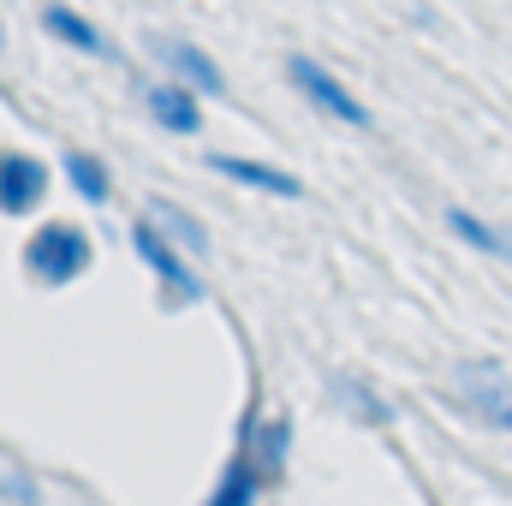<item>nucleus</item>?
<instances>
[{
	"label": "nucleus",
	"mask_w": 512,
	"mask_h": 506,
	"mask_svg": "<svg viewBox=\"0 0 512 506\" xmlns=\"http://www.w3.org/2000/svg\"><path fill=\"white\" fill-rule=\"evenodd\" d=\"M0 495H6V501H18V506H30V501H36V489H30L24 477H6V483H0Z\"/></svg>",
	"instance_id": "obj_15"
},
{
	"label": "nucleus",
	"mask_w": 512,
	"mask_h": 506,
	"mask_svg": "<svg viewBox=\"0 0 512 506\" xmlns=\"http://www.w3.org/2000/svg\"><path fill=\"white\" fill-rule=\"evenodd\" d=\"M447 233H453V239H465L471 251L512 262V233H501V227H495V221H483V215H471L465 203H453V209H447Z\"/></svg>",
	"instance_id": "obj_11"
},
{
	"label": "nucleus",
	"mask_w": 512,
	"mask_h": 506,
	"mask_svg": "<svg viewBox=\"0 0 512 506\" xmlns=\"http://www.w3.org/2000/svg\"><path fill=\"white\" fill-rule=\"evenodd\" d=\"M143 108H149V120L161 131H173V137H197L203 131V102H197V90H185V84H143Z\"/></svg>",
	"instance_id": "obj_7"
},
{
	"label": "nucleus",
	"mask_w": 512,
	"mask_h": 506,
	"mask_svg": "<svg viewBox=\"0 0 512 506\" xmlns=\"http://www.w3.org/2000/svg\"><path fill=\"white\" fill-rule=\"evenodd\" d=\"M131 251H137V262L161 280V292H167V304H197L203 298V280L185 268V256H179V245L155 227V221H131Z\"/></svg>",
	"instance_id": "obj_4"
},
{
	"label": "nucleus",
	"mask_w": 512,
	"mask_h": 506,
	"mask_svg": "<svg viewBox=\"0 0 512 506\" xmlns=\"http://www.w3.org/2000/svg\"><path fill=\"white\" fill-rule=\"evenodd\" d=\"M453 399H459L483 429L512 435V376L501 370V364H489V358L459 364V370H453Z\"/></svg>",
	"instance_id": "obj_3"
},
{
	"label": "nucleus",
	"mask_w": 512,
	"mask_h": 506,
	"mask_svg": "<svg viewBox=\"0 0 512 506\" xmlns=\"http://www.w3.org/2000/svg\"><path fill=\"white\" fill-rule=\"evenodd\" d=\"M262 489H268V483H262V471H256L251 435H245V423H239V447H233V459H227L221 483L209 489V501H203V506H256Z\"/></svg>",
	"instance_id": "obj_9"
},
{
	"label": "nucleus",
	"mask_w": 512,
	"mask_h": 506,
	"mask_svg": "<svg viewBox=\"0 0 512 506\" xmlns=\"http://www.w3.org/2000/svg\"><path fill=\"white\" fill-rule=\"evenodd\" d=\"M90 262H96V245L78 221H42L24 245V268L36 286H72Z\"/></svg>",
	"instance_id": "obj_1"
},
{
	"label": "nucleus",
	"mask_w": 512,
	"mask_h": 506,
	"mask_svg": "<svg viewBox=\"0 0 512 506\" xmlns=\"http://www.w3.org/2000/svg\"><path fill=\"white\" fill-rule=\"evenodd\" d=\"M149 221H167V227H173L167 239H179V245H191V251H209V233H203V221H197V215H185L179 203L155 197V203H149Z\"/></svg>",
	"instance_id": "obj_14"
},
{
	"label": "nucleus",
	"mask_w": 512,
	"mask_h": 506,
	"mask_svg": "<svg viewBox=\"0 0 512 506\" xmlns=\"http://www.w3.org/2000/svg\"><path fill=\"white\" fill-rule=\"evenodd\" d=\"M48 161L42 155H30V149H0V215H12V221H24V215H36L42 209V197H48Z\"/></svg>",
	"instance_id": "obj_5"
},
{
	"label": "nucleus",
	"mask_w": 512,
	"mask_h": 506,
	"mask_svg": "<svg viewBox=\"0 0 512 506\" xmlns=\"http://www.w3.org/2000/svg\"><path fill=\"white\" fill-rule=\"evenodd\" d=\"M209 173H221V179H233V185H251V191H262V197H304V179H298V173L268 167V161H251V155L215 149V155H209Z\"/></svg>",
	"instance_id": "obj_6"
},
{
	"label": "nucleus",
	"mask_w": 512,
	"mask_h": 506,
	"mask_svg": "<svg viewBox=\"0 0 512 506\" xmlns=\"http://www.w3.org/2000/svg\"><path fill=\"white\" fill-rule=\"evenodd\" d=\"M328 393H334V399H340V405H346L358 423H370V429L393 423V405H387V399H382V393H376L364 376H334V381H328Z\"/></svg>",
	"instance_id": "obj_12"
},
{
	"label": "nucleus",
	"mask_w": 512,
	"mask_h": 506,
	"mask_svg": "<svg viewBox=\"0 0 512 506\" xmlns=\"http://www.w3.org/2000/svg\"><path fill=\"white\" fill-rule=\"evenodd\" d=\"M286 78H292V90H298L316 114H328L334 126H352V131H370V126H376V114H370V108H364V102H358V96H352V90H346L328 66H322V60L292 54V60H286Z\"/></svg>",
	"instance_id": "obj_2"
},
{
	"label": "nucleus",
	"mask_w": 512,
	"mask_h": 506,
	"mask_svg": "<svg viewBox=\"0 0 512 506\" xmlns=\"http://www.w3.org/2000/svg\"><path fill=\"white\" fill-rule=\"evenodd\" d=\"M155 54L167 60V72H173V84H185V90H197V96H221L227 84H221V66L197 48V42H179V36H155Z\"/></svg>",
	"instance_id": "obj_8"
},
{
	"label": "nucleus",
	"mask_w": 512,
	"mask_h": 506,
	"mask_svg": "<svg viewBox=\"0 0 512 506\" xmlns=\"http://www.w3.org/2000/svg\"><path fill=\"white\" fill-rule=\"evenodd\" d=\"M42 24H48V36H60V42L78 48V54H108V36H102L84 12H72L66 0H48V6H42Z\"/></svg>",
	"instance_id": "obj_10"
},
{
	"label": "nucleus",
	"mask_w": 512,
	"mask_h": 506,
	"mask_svg": "<svg viewBox=\"0 0 512 506\" xmlns=\"http://www.w3.org/2000/svg\"><path fill=\"white\" fill-rule=\"evenodd\" d=\"M66 179L84 203H108L114 197V179H108V161L90 155V149H66Z\"/></svg>",
	"instance_id": "obj_13"
}]
</instances>
